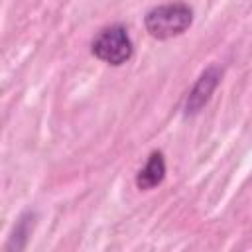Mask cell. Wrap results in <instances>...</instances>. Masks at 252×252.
Returning <instances> with one entry per match:
<instances>
[{"instance_id":"6da1fadb","label":"cell","mask_w":252,"mask_h":252,"mask_svg":"<svg viewBox=\"0 0 252 252\" xmlns=\"http://www.w3.org/2000/svg\"><path fill=\"white\" fill-rule=\"evenodd\" d=\"M193 22V10L183 2H171L152 8L146 18L144 26L148 33L156 39H169L181 35Z\"/></svg>"},{"instance_id":"7a4b0ae2","label":"cell","mask_w":252,"mask_h":252,"mask_svg":"<svg viewBox=\"0 0 252 252\" xmlns=\"http://www.w3.org/2000/svg\"><path fill=\"white\" fill-rule=\"evenodd\" d=\"M91 51L96 59L108 63V65H122L132 57V39L128 35V30L120 24L108 26L96 33V37L91 43Z\"/></svg>"},{"instance_id":"3957f363","label":"cell","mask_w":252,"mask_h":252,"mask_svg":"<svg viewBox=\"0 0 252 252\" xmlns=\"http://www.w3.org/2000/svg\"><path fill=\"white\" fill-rule=\"evenodd\" d=\"M219 79H220V69L211 65L209 69H205L201 73V77L197 79V83L193 85V89L189 91L187 94V100H185V114H197L211 98L213 91L217 89L219 85Z\"/></svg>"},{"instance_id":"277c9868","label":"cell","mask_w":252,"mask_h":252,"mask_svg":"<svg viewBox=\"0 0 252 252\" xmlns=\"http://www.w3.org/2000/svg\"><path fill=\"white\" fill-rule=\"evenodd\" d=\"M165 177V159L161 152H152L146 165L138 171L136 175V185L142 191H150L154 187H158Z\"/></svg>"}]
</instances>
